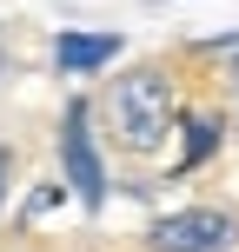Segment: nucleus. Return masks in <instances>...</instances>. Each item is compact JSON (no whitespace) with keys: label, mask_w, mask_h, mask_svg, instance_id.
<instances>
[{"label":"nucleus","mask_w":239,"mask_h":252,"mask_svg":"<svg viewBox=\"0 0 239 252\" xmlns=\"http://www.w3.org/2000/svg\"><path fill=\"white\" fill-rule=\"evenodd\" d=\"M166 126H173V93H166L160 73H126V80H113V133H120V146L153 153L166 139Z\"/></svg>","instance_id":"1"},{"label":"nucleus","mask_w":239,"mask_h":252,"mask_svg":"<svg viewBox=\"0 0 239 252\" xmlns=\"http://www.w3.org/2000/svg\"><path fill=\"white\" fill-rule=\"evenodd\" d=\"M233 246V219L219 206H193L153 226V252H226Z\"/></svg>","instance_id":"2"},{"label":"nucleus","mask_w":239,"mask_h":252,"mask_svg":"<svg viewBox=\"0 0 239 252\" xmlns=\"http://www.w3.org/2000/svg\"><path fill=\"white\" fill-rule=\"evenodd\" d=\"M60 159H67V179L87 206L106 199V173H100V153H93V133H87V106H67L60 120Z\"/></svg>","instance_id":"3"},{"label":"nucleus","mask_w":239,"mask_h":252,"mask_svg":"<svg viewBox=\"0 0 239 252\" xmlns=\"http://www.w3.org/2000/svg\"><path fill=\"white\" fill-rule=\"evenodd\" d=\"M120 53V33H60L53 40V66L60 73H93Z\"/></svg>","instance_id":"4"},{"label":"nucleus","mask_w":239,"mask_h":252,"mask_svg":"<svg viewBox=\"0 0 239 252\" xmlns=\"http://www.w3.org/2000/svg\"><path fill=\"white\" fill-rule=\"evenodd\" d=\"M213 146H219V126L213 120H186V159H179V166H200Z\"/></svg>","instance_id":"5"},{"label":"nucleus","mask_w":239,"mask_h":252,"mask_svg":"<svg viewBox=\"0 0 239 252\" xmlns=\"http://www.w3.org/2000/svg\"><path fill=\"white\" fill-rule=\"evenodd\" d=\"M0 192H7V146H0Z\"/></svg>","instance_id":"6"}]
</instances>
